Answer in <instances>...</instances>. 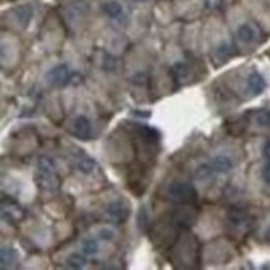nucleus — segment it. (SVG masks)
Returning a JSON list of instances; mask_svg holds the SVG:
<instances>
[{"label": "nucleus", "mask_w": 270, "mask_h": 270, "mask_svg": "<svg viewBox=\"0 0 270 270\" xmlns=\"http://www.w3.org/2000/svg\"><path fill=\"white\" fill-rule=\"evenodd\" d=\"M34 179L42 190H49V192L57 190V187H59V177L55 174L54 160L47 157V155H42V157L37 159V170Z\"/></svg>", "instance_id": "f257e3e1"}, {"label": "nucleus", "mask_w": 270, "mask_h": 270, "mask_svg": "<svg viewBox=\"0 0 270 270\" xmlns=\"http://www.w3.org/2000/svg\"><path fill=\"white\" fill-rule=\"evenodd\" d=\"M167 197L180 205H193L197 202V190L188 182H172L167 187Z\"/></svg>", "instance_id": "f03ea898"}, {"label": "nucleus", "mask_w": 270, "mask_h": 270, "mask_svg": "<svg viewBox=\"0 0 270 270\" xmlns=\"http://www.w3.org/2000/svg\"><path fill=\"white\" fill-rule=\"evenodd\" d=\"M72 79H74V74L70 72L69 65L65 64H60L57 65L47 74V80H49L50 85H54L57 89H64L67 87L69 84H72Z\"/></svg>", "instance_id": "7ed1b4c3"}, {"label": "nucleus", "mask_w": 270, "mask_h": 270, "mask_svg": "<svg viewBox=\"0 0 270 270\" xmlns=\"http://www.w3.org/2000/svg\"><path fill=\"white\" fill-rule=\"evenodd\" d=\"M105 215L108 220L115 222V224H124L127 220V217L130 215V208L127 207L125 202L122 200H113L107 205L105 208Z\"/></svg>", "instance_id": "20e7f679"}, {"label": "nucleus", "mask_w": 270, "mask_h": 270, "mask_svg": "<svg viewBox=\"0 0 270 270\" xmlns=\"http://www.w3.org/2000/svg\"><path fill=\"white\" fill-rule=\"evenodd\" d=\"M2 217L3 220H8L10 224H17L23 217V208L18 205L15 200H12V198L7 200L5 193H3L2 197Z\"/></svg>", "instance_id": "39448f33"}, {"label": "nucleus", "mask_w": 270, "mask_h": 270, "mask_svg": "<svg viewBox=\"0 0 270 270\" xmlns=\"http://www.w3.org/2000/svg\"><path fill=\"white\" fill-rule=\"evenodd\" d=\"M260 32L259 27L255 23H242L239 28H237V39H239L242 44H252L259 39Z\"/></svg>", "instance_id": "423d86ee"}, {"label": "nucleus", "mask_w": 270, "mask_h": 270, "mask_svg": "<svg viewBox=\"0 0 270 270\" xmlns=\"http://www.w3.org/2000/svg\"><path fill=\"white\" fill-rule=\"evenodd\" d=\"M174 79L177 85H185L188 82H192V69L188 67V64L185 62H177L172 69Z\"/></svg>", "instance_id": "0eeeda50"}, {"label": "nucleus", "mask_w": 270, "mask_h": 270, "mask_svg": "<svg viewBox=\"0 0 270 270\" xmlns=\"http://www.w3.org/2000/svg\"><path fill=\"white\" fill-rule=\"evenodd\" d=\"M92 134V127H90V120L85 115H79L74 120V135L79 139H89Z\"/></svg>", "instance_id": "6e6552de"}, {"label": "nucleus", "mask_w": 270, "mask_h": 270, "mask_svg": "<svg viewBox=\"0 0 270 270\" xmlns=\"http://www.w3.org/2000/svg\"><path fill=\"white\" fill-rule=\"evenodd\" d=\"M247 90L250 95H260V93L265 90V79L260 75L259 72H254L249 75L247 79Z\"/></svg>", "instance_id": "1a4fd4ad"}, {"label": "nucleus", "mask_w": 270, "mask_h": 270, "mask_svg": "<svg viewBox=\"0 0 270 270\" xmlns=\"http://www.w3.org/2000/svg\"><path fill=\"white\" fill-rule=\"evenodd\" d=\"M102 12L105 13L108 18H112V20H120V18L124 17V7H122V3L115 2V0L103 2L102 3Z\"/></svg>", "instance_id": "9d476101"}, {"label": "nucleus", "mask_w": 270, "mask_h": 270, "mask_svg": "<svg viewBox=\"0 0 270 270\" xmlns=\"http://www.w3.org/2000/svg\"><path fill=\"white\" fill-rule=\"evenodd\" d=\"M212 169L215 170V172H219V174H225V172H229V170L232 169V160L230 157H227V155H215L214 159H212Z\"/></svg>", "instance_id": "9b49d317"}, {"label": "nucleus", "mask_w": 270, "mask_h": 270, "mask_svg": "<svg viewBox=\"0 0 270 270\" xmlns=\"http://www.w3.org/2000/svg\"><path fill=\"white\" fill-rule=\"evenodd\" d=\"M13 13H15L17 20L20 22V25L27 27L28 22H30L32 17H34V8H32L30 5H20L13 10Z\"/></svg>", "instance_id": "f8f14e48"}, {"label": "nucleus", "mask_w": 270, "mask_h": 270, "mask_svg": "<svg viewBox=\"0 0 270 270\" xmlns=\"http://www.w3.org/2000/svg\"><path fill=\"white\" fill-rule=\"evenodd\" d=\"M0 260H2V269L13 267V264L17 262V252H15V249L5 247V245H3L2 250H0Z\"/></svg>", "instance_id": "ddd939ff"}, {"label": "nucleus", "mask_w": 270, "mask_h": 270, "mask_svg": "<svg viewBox=\"0 0 270 270\" xmlns=\"http://www.w3.org/2000/svg\"><path fill=\"white\" fill-rule=\"evenodd\" d=\"M75 167H77L79 172H82L85 175L92 174L93 169H95V160L92 157H89V155H82V157H79V160L75 162Z\"/></svg>", "instance_id": "4468645a"}, {"label": "nucleus", "mask_w": 270, "mask_h": 270, "mask_svg": "<svg viewBox=\"0 0 270 270\" xmlns=\"http://www.w3.org/2000/svg\"><path fill=\"white\" fill-rule=\"evenodd\" d=\"M82 252L87 255V257H93V255L98 254V242L93 237H85L82 240Z\"/></svg>", "instance_id": "2eb2a0df"}, {"label": "nucleus", "mask_w": 270, "mask_h": 270, "mask_svg": "<svg viewBox=\"0 0 270 270\" xmlns=\"http://www.w3.org/2000/svg\"><path fill=\"white\" fill-rule=\"evenodd\" d=\"M87 264V259H85V254H79V252H74L70 254L67 259H65V265L69 269H82L84 265Z\"/></svg>", "instance_id": "dca6fc26"}, {"label": "nucleus", "mask_w": 270, "mask_h": 270, "mask_svg": "<svg viewBox=\"0 0 270 270\" xmlns=\"http://www.w3.org/2000/svg\"><path fill=\"white\" fill-rule=\"evenodd\" d=\"M247 219H249V214L244 210V208H232L229 212V220H230V224H234V225H242Z\"/></svg>", "instance_id": "f3484780"}, {"label": "nucleus", "mask_w": 270, "mask_h": 270, "mask_svg": "<svg viewBox=\"0 0 270 270\" xmlns=\"http://www.w3.org/2000/svg\"><path fill=\"white\" fill-rule=\"evenodd\" d=\"M215 55H217V59H219V62L224 64L225 60H229L230 57L234 55V49H232V45H230V44H227V42H224V44H220L219 47H217Z\"/></svg>", "instance_id": "a211bd4d"}, {"label": "nucleus", "mask_w": 270, "mask_h": 270, "mask_svg": "<svg viewBox=\"0 0 270 270\" xmlns=\"http://www.w3.org/2000/svg\"><path fill=\"white\" fill-rule=\"evenodd\" d=\"M215 170L212 169V164H202L200 167L195 170V179L203 182V180H208L212 177V174H214Z\"/></svg>", "instance_id": "6ab92c4d"}, {"label": "nucleus", "mask_w": 270, "mask_h": 270, "mask_svg": "<svg viewBox=\"0 0 270 270\" xmlns=\"http://www.w3.org/2000/svg\"><path fill=\"white\" fill-rule=\"evenodd\" d=\"M140 134L145 137V140L149 142V144H157L159 139H160L159 132L155 130V129H152V127H142Z\"/></svg>", "instance_id": "aec40b11"}, {"label": "nucleus", "mask_w": 270, "mask_h": 270, "mask_svg": "<svg viewBox=\"0 0 270 270\" xmlns=\"http://www.w3.org/2000/svg\"><path fill=\"white\" fill-rule=\"evenodd\" d=\"M257 124L260 127H270V110H260L257 113Z\"/></svg>", "instance_id": "412c9836"}, {"label": "nucleus", "mask_w": 270, "mask_h": 270, "mask_svg": "<svg viewBox=\"0 0 270 270\" xmlns=\"http://www.w3.org/2000/svg\"><path fill=\"white\" fill-rule=\"evenodd\" d=\"M147 227H149V214H147L145 208H140V212H139V229L145 232Z\"/></svg>", "instance_id": "4be33fe9"}, {"label": "nucleus", "mask_w": 270, "mask_h": 270, "mask_svg": "<svg viewBox=\"0 0 270 270\" xmlns=\"http://www.w3.org/2000/svg\"><path fill=\"white\" fill-rule=\"evenodd\" d=\"M113 230L108 229V227H102L100 230H98V239L100 240H112L113 239Z\"/></svg>", "instance_id": "5701e85b"}, {"label": "nucleus", "mask_w": 270, "mask_h": 270, "mask_svg": "<svg viewBox=\"0 0 270 270\" xmlns=\"http://www.w3.org/2000/svg\"><path fill=\"white\" fill-rule=\"evenodd\" d=\"M222 2H224V0H205V7L208 10H219L222 7Z\"/></svg>", "instance_id": "b1692460"}, {"label": "nucleus", "mask_w": 270, "mask_h": 270, "mask_svg": "<svg viewBox=\"0 0 270 270\" xmlns=\"http://www.w3.org/2000/svg\"><path fill=\"white\" fill-rule=\"evenodd\" d=\"M132 82H134V84H145L147 82V74H135L134 75V77H132Z\"/></svg>", "instance_id": "393cba45"}, {"label": "nucleus", "mask_w": 270, "mask_h": 270, "mask_svg": "<svg viewBox=\"0 0 270 270\" xmlns=\"http://www.w3.org/2000/svg\"><path fill=\"white\" fill-rule=\"evenodd\" d=\"M262 179H264V182L270 183V162L265 164V167L262 169Z\"/></svg>", "instance_id": "a878e982"}, {"label": "nucleus", "mask_w": 270, "mask_h": 270, "mask_svg": "<svg viewBox=\"0 0 270 270\" xmlns=\"http://www.w3.org/2000/svg\"><path fill=\"white\" fill-rule=\"evenodd\" d=\"M264 155H265V159H267V162H270V142H267L264 147Z\"/></svg>", "instance_id": "bb28decb"}, {"label": "nucleus", "mask_w": 270, "mask_h": 270, "mask_svg": "<svg viewBox=\"0 0 270 270\" xmlns=\"http://www.w3.org/2000/svg\"><path fill=\"white\" fill-rule=\"evenodd\" d=\"M265 240H267V242H270V227L267 229V232H265Z\"/></svg>", "instance_id": "cd10ccee"}]
</instances>
